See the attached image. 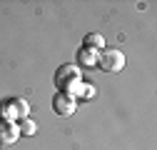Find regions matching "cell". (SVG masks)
<instances>
[{
    "label": "cell",
    "instance_id": "cell-1",
    "mask_svg": "<svg viewBox=\"0 0 157 150\" xmlns=\"http://www.w3.org/2000/svg\"><path fill=\"white\" fill-rule=\"evenodd\" d=\"M55 85H57V93H70V90L82 93L87 83H80V68L77 65H63L55 73Z\"/></svg>",
    "mask_w": 157,
    "mask_h": 150
},
{
    "label": "cell",
    "instance_id": "cell-2",
    "mask_svg": "<svg viewBox=\"0 0 157 150\" xmlns=\"http://www.w3.org/2000/svg\"><path fill=\"white\" fill-rule=\"evenodd\" d=\"M95 68H102L105 73H120L125 68V55L122 50H115V48H105L97 53V65Z\"/></svg>",
    "mask_w": 157,
    "mask_h": 150
},
{
    "label": "cell",
    "instance_id": "cell-3",
    "mask_svg": "<svg viewBox=\"0 0 157 150\" xmlns=\"http://www.w3.org/2000/svg\"><path fill=\"white\" fill-rule=\"evenodd\" d=\"M75 108H77V103H75V98H72V93H55V98H52V110L57 112V115L67 118V115H72V112H75Z\"/></svg>",
    "mask_w": 157,
    "mask_h": 150
},
{
    "label": "cell",
    "instance_id": "cell-4",
    "mask_svg": "<svg viewBox=\"0 0 157 150\" xmlns=\"http://www.w3.org/2000/svg\"><path fill=\"white\" fill-rule=\"evenodd\" d=\"M17 138H20V128L13 120H8V118H0V148L13 145Z\"/></svg>",
    "mask_w": 157,
    "mask_h": 150
},
{
    "label": "cell",
    "instance_id": "cell-5",
    "mask_svg": "<svg viewBox=\"0 0 157 150\" xmlns=\"http://www.w3.org/2000/svg\"><path fill=\"white\" fill-rule=\"evenodd\" d=\"M105 45V38L100 35V33H90V35H85V40H82V48H87V50H100Z\"/></svg>",
    "mask_w": 157,
    "mask_h": 150
},
{
    "label": "cell",
    "instance_id": "cell-6",
    "mask_svg": "<svg viewBox=\"0 0 157 150\" xmlns=\"http://www.w3.org/2000/svg\"><path fill=\"white\" fill-rule=\"evenodd\" d=\"M77 63H80L82 68H95V65H97V53L82 48L80 53H77Z\"/></svg>",
    "mask_w": 157,
    "mask_h": 150
},
{
    "label": "cell",
    "instance_id": "cell-7",
    "mask_svg": "<svg viewBox=\"0 0 157 150\" xmlns=\"http://www.w3.org/2000/svg\"><path fill=\"white\" fill-rule=\"evenodd\" d=\"M17 128H20V133H25V135H33V133H35V123H33L30 118H23Z\"/></svg>",
    "mask_w": 157,
    "mask_h": 150
}]
</instances>
